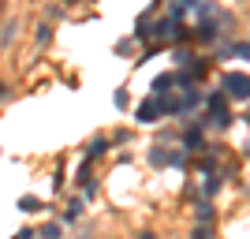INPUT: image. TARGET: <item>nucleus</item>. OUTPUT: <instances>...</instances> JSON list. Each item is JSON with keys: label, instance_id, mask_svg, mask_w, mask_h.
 <instances>
[{"label": "nucleus", "instance_id": "3", "mask_svg": "<svg viewBox=\"0 0 250 239\" xmlns=\"http://www.w3.org/2000/svg\"><path fill=\"white\" fill-rule=\"evenodd\" d=\"M157 116H161V109H157V101H142V105H138V120H142V124H153Z\"/></svg>", "mask_w": 250, "mask_h": 239}, {"label": "nucleus", "instance_id": "4", "mask_svg": "<svg viewBox=\"0 0 250 239\" xmlns=\"http://www.w3.org/2000/svg\"><path fill=\"white\" fill-rule=\"evenodd\" d=\"M79 217H83V198H71L63 209V220H79Z\"/></svg>", "mask_w": 250, "mask_h": 239}, {"label": "nucleus", "instance_id": "7", "mask_svg": "<svg viewBox=\"0 0 250 239\" xmlns=\"http://www.w3.org/2000/svg\"><path fill=\"white\" fill-rule=\"evenodd\" d=\"M19 209H22V213H38V209H42V202H38L34 195H26V198L19 202Z\"/></svg>", "mask_w": 250, "mask_h": 239}, {"label": "nucleus", "instance_id": "1", "mask_svg": "<svg viewBox=\"0 0 250 239\" xmlns=\"http://www.w3.org/2000/svg\"><path fill=\"white\" fill-rule=\"evenodd\" d=\"M224 94H228L231 101H247V97H250V75L228 71V75H224Z\"/></svg>", "mask_w": 250, "mask_h": 239}, {"label": "nucleus", "instance_id": "2", "mask_svg": "<svg viewBox=\"0 0 250 239\" xmlns=\"http://www.w3.org/2000/svg\"><path fill=\"white\" fill-rule=\"evenodd\" d=\"M149 161H153L157 168H165V165L179 168V165H183V161H187V153H179V150H165V146H157L153 153H149Z\"/></svg>", "mask_w": 250, "mask_h": 239}, {"label": "nucleus", "instance_id": "13", "mask_svg": "<svg viewBox=\"0 0 250 239\" xmlns=\"http://www.w3.org/2000/svg\"><path fill=\"white\" fill-rule=\"evenodd\" d=\"M42 239H60V224H49V228L42 232Z\"/></svg>", "mask_w": 250, "mask_h": 239}, {"label": "nucleus", "instance_id": "8", "mask_svg": "<svg viewBox=\"0 0 250 239\" xmlns=\"http://www.w3.org/2000/svg\"><path fill=\"white\" fill-rule=\"evenodd\" d=\"M19 30V22L11 19V22H4V34H0V45H11V34Z\"/></svg>", "mask_w": 250, "mask_h": 239}, {"label": "nucleus", "instance_id": "16", "mask_svg": "<svg viewBox=\"0 0 250 239\" xmlns=\"http://www.w3.org/2000/svg\"><path fill=\"white\" fill-rule=\"evenodd\" d=\"M138 239H153V232H142V236H138Z\"/></svg>", "mask_w": 250, "mask_h": 239}, {"label": "nucleus", "instance_id": "18", "mask_svg": "<svg viewBox=\"0 0 250 239\" xmlns=\"http://www.w3.org/2000/svg\"><path fill=\"white\" fill-rule=\"evenodd\" d=\"M247 124H250V112H247Z\"/></svg>", "mask_w": 250, "mask_h": 239}, {"label": "nucleus", "instance_id": "15", "mask_svg": "<svg viewBox=\"0 0 250 239\" xmlns=\"http://www.w3.org/2000/svg\"><path fill=\"white\" fill-rule=\"evenodd\" d=\"M235 56H239V60H247V56H250V45H235Z\"/></svg>", "mask_w": 250, "mask_h": 239}, {"label": "nucleus", "instance_id": "5", "mask_svg": "<svg viewBox=\"0 0 250 239\" xmlns=\"http://www.w3.org/2000/svg\"><path fill=\"white\" fill-rule=\"evenodd\" d=\"M172 86H176V75H161V79L153 83V90L157 94H172Z\"/></svg>", "mask_w": 250, "mask_h": 239}, {"label": "nucleus", "instance_id": "17", "mask_svg": "<svg viewBox=\"0 0 250 239\" xmlns=\"http://www.w3.org/2000/svg\"><path fill=\"white\" fill-rule=\"evenodd\" d=\"M0 97H4V86H0Z\"/></svg>", "mask_w": 250, "mask_h": 239}, {"label": "nucleus", "instance_id": "6", "mask_svg": "<svg viewBox=\"0 0 250 239\" xmlns=\"http://www.w3.org/2000/svg\"><path fill=\"white\" fill-rule=\"evenodd\" d=\"M209 112H213V116H217V112H228V97H224V94H213V97H209Z\"/></svg>", "mask_w": 250, "mask_h": 239}, {"label": "nucleus", "instance_id": "14", "mask_svg": "<svg viewBox=\"0 0 250 239\" xmlns=\"http://www.w3.org/2000/svg\"><path fill=\"white\" fill-rule=\"evenodd\" d=\"M217 187H220L217 176H209V179H206V195H217Z\"/></svg>", "mask_w": 250, "mask_h": 239}, {"label": "nucleus", "instance_id": "12", "mask_svg": "<svg viewBox=\"0 0 250 239\" xmlns=\"http://www.w3.org/2000/svg\"><path fill=\"white\" fill-rule=\"evenodd\" d=\"M190 239H213V232H209V224H198V228H194V236Z\"/></svg>", "mask_w": 250, "mask_h": 239}, {"label": "nucleus", "instance_id": "11", "mask_svg": "<svg viewBox=\"0 0 250 239\" xmlns=\"http://www.w3.org/2000/svg\"><path fill=\"white\" fill-rule=\"evenodd\" d=\"M49 38H52V26L42 22V26H38V45H49Z\"/></svg>", "mask_w": 250, "mask_h": 239}, {"label": "nucleus", "instance_id": "9", "mask_svg": "<svg viewBox=\"0 0 250 239\" xmlns=\"http://www.w3.org/2000/svg\"><path fill=\"white\" fill-rule=\"evenodd\" d=\"M183 142H187V150H202V131H187Z\"/></svg>", "mask_w": 250, "mask_h": 239}, {"label": "nucleus", "instance_id": "10", "mask_svg": "<svg viewBox=\"0 0 250 239\" xmlns=\"http://www.w3.org/2000/svg\"><path fill=\"white\" fill-rule=\"evenodd\" d=\"M198 220H202V224L213 220V206H209V202H198Z\"/></svg>", "mask_w": 250, "mask_h": 239}]
</instances>
